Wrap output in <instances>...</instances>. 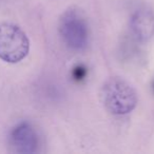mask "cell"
Here are the masks:
<instances>
[{
	"label": "cell",
	"instance_id": "obj_5",
	"mask_svg": "<svg viewBox=\"0 0 154 154\" xmlns=\"http://www.w3.org/2000/svg\"><path fill=\"white\" fill-rule=\"evenodd\" d=\"M130 26L137 38L148 40L154 35V13L147 8L137 10L131 18Z\"/></svg>",
	"mask_w": 154,
	"mask_h": 154
},
{
	"label": "cell",
	"instance_id": "obj_4",
	"mask_svg": "<svg viewBox=\"0 0 154 154\" xmlns=\"http://www.w3.org/2000/svg\"><path fill=\"white\" fill-rule=\"evenodd\" d=\"M12 145L17 152L32 153L37 147V135L34 129L26 122L18 125L11 134Z\"/></svg>",
	"mask_w": 154,
	"mask_h": 154
},
{
	"label": "cell",
	"instance_id": "obj_3",
	"mask_svg": "<svg viewBox=\"0 0 154 154\" xmlns=\"http://www.w3.org/2000/svg\"><path fill=\"white\" fill-rule=\"evenodd\" d=\"M59 33L64 43L73 50H82L88 43V24L77 10L64 12L59 21Z\"/></svg>",
	"mask_w": 154,
	"mask_h": 154
},
{
	"label": "cell",
	"instance_id": "obj_1",
	"mask_svg": "<svg viewBox=\"0 0 154 154\" xmlns=\"http://www.w3.org/2000/svg\"><path fill=\"white\" fill-rule=\"evenodd\" d=\"M101 103L112 114H128L136 107L137 96L134 89L119 77L110 78L105 82L100 92Z\"/></svg>",
	"mask_w": 154,
	"mask_h": 154
},
{
	"label": "cell",
	"instance_id": "obj_2",
	"mask_svg": "<svg viewBox=\"0 0 154 154\" xmlns=\"http://www.w3.org/2000/svg\"><path fill=\"white\" fill-rule=\"evenodd\" d=\"M30 41L26 33L13 23H0V59L17 63L26 57Z\"/></svg>",
	"mask_w": 154,
	"mask_h": 154
}]
</instances>
